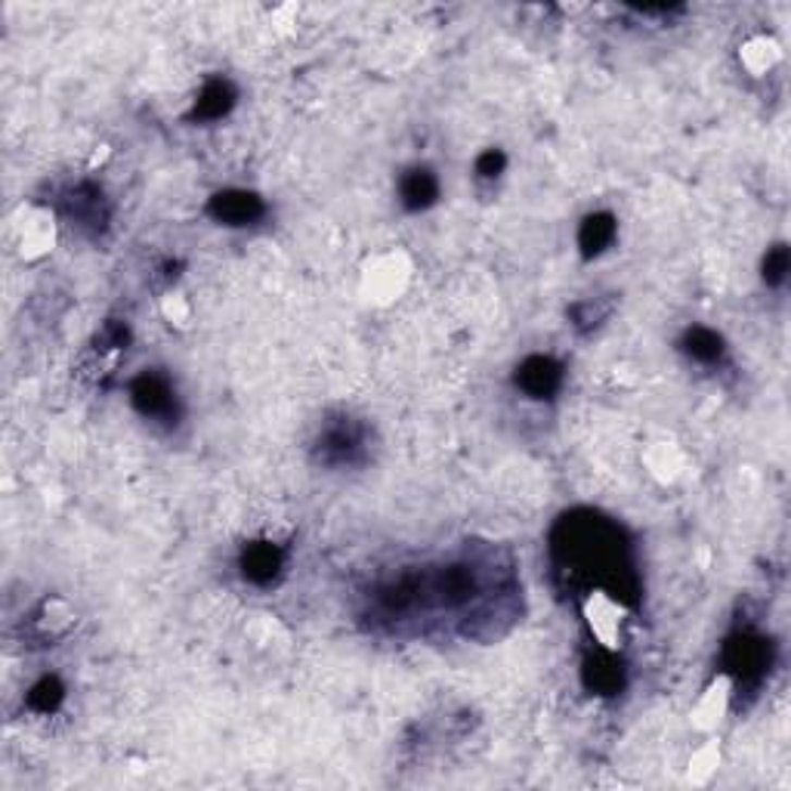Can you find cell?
<instances>
[{
  "label": "cell",
  "instance_id": "obj_11",
  "mask_svg": "<svg viewBox=\"0 0 791 791\" xmlns=\"http://www.w3.org/2000/svg\"><path fill=\"white\" fill-rule=\"evenodd\" d=\"M618 235V223L613 213H591V217H584L579 226V248H581V257H600V254L606 251L613 242H616Z\"/></svg>",
  "mask_w": 791,
  "mask_h": 791
},
{
  "label": "cell",
  "instance_id": "obj_1",
  "mask_svg": "<svg viewBox=\"0 0 791 791\" xmlns=\"http://www.w3.org/2000/svg\"><path fill=\"white\" fill-rule=\"evenodd\" d=\"M554 557L566 572L609 588L616 597H638V576L621 529L597 514H569L554 529Z\"/></svg>",
  "mask_w": 791,
  "mask_h": 791
},
{
  "label": "cell",
  "instance_id": "obj_5",
  "mask_svg": "<svg viewBox=\"0 0 791 791\" xmlns=\"http://www.w3.org/2000/svg\"><path fill=\"white\" fill-rule=\"evenodd\" d=\"M208 217L220 226H254L267 217V205L257 193L245 189H226V193L211 195L208 201Z\"/></svg>",
  "mask_w": 791,
  "mask_h": 791
},
{
  "label": "cell",
  "instance_id": "obj_2",
  "mask_svg": "<svg viewBox=\"0 0 791 791\" xmlns=\"http://www.w3.org/2000/svg\"><path fill=\"white\" fill-rule=\"evenodd\" d=\"M368 455V430L362 421L337 415L319 427L312 440V461L329 470H344L366 461Z\"/></svg>",
  "mask_w": 791,
  "mask_h": 791
},
{
  "label": "cell",
  "instance_id": "obj_4",
  "mask_svg": "<svg viewBox=\"0 0 791 791\" xmlns=\"http://www.w3.org/2000/svg\"><path fill=\"white\" fill-rule=\"evenodd\" d=\"M131 406L149 421H171L176 418V393L171 378L158 371H143L131 384Z\"/></svg>",
  "mask_w": 791,
  "mask_h": 791
},
{
  "label": "cell",
  "instance_id": "obj_14",
  "mask_svg": "<svg viewBox=\"0 0 791 791\" xmlns=\"http://www.w3.org/2000/svg\"><path fill=\"white\" fill-rule=\"evenodd\" d=\"M69 208H72V217H75L81 226H99V223H106L102 193L94 189V186H81V189L72 195Z\"/></svg>",
  "mask_w": 791,
  "mask_h": 791
},
{
  "label": "cell",
  "instance_id": "obj_7",
  "mask_svg": "<svg viewBox=\"0 0 791 791\" xmlns=\"http://www.w3.org/2000/svg\"><path fill=\"white\" fill-rule=\"evenodd\" d=\"M238 569H242L245 581H251L257 588H267L282 576L285 551L275 541H251V544H245V551L238 557Z\"/></svg>",
  "mask_w": 791,
  "mask_h": 791
},
{
  "label": "cell",
  "instance_id": "obj_9",
  "mask_svg": "<svg viewBox=\"0 0 791 791\" xmlns=\"http://www.w3.org/2000/svg\"><path fill=\"white\" fill-rule=\"evenodd\" d=\"M235 99H238V90L232 87L226 77H213L208 81L205 87H201V94L195 99L193 106V121H220V118H226L232 112V106H235Z\"/></svg>",
  "mask_w": 791,
  "mask_h": 791
},
{
  "label": "cell",
  "instance_id": "obj_3",
  "mask_svg": "<svg viewBox=\"0 0 791 791\" xmlns=\"http://www.w3.org/2000/svg\"><path fill=\"white\" fill-rule=\"evenodd\" d=\"M724 668L742 687H757L764 680V675H767V668H770V643L761 634L739 631L724 646Z\"/></svg>",
  "mask_w": 791,
  "mask_h": 791
},
{
  "label": "cell",
  "instance_id": "obj_12",
  "mask_svg": "<svg viewBox=\"0 0 791 791\" xmlns=\"http://www.w3.org/2000/svg\"><path fill=\"white\" fill-rule=\"evenodd\" d=\"M680 349L695 359V362H702V366H717L720 359H724V353H727V344H724V337L712 329H702V325H695L683 334V341H680Z\"/></svg>",
  "mask_w": 791,
  "mask_h": 791
},
{
  "label": "cell",
  "instance_id": "obj_16",
  "mask_svg": "<svg viewBox=\"0 0 791 791\" xmlns=\"http://www.w3.org/2000/svg\"><path fill=\"white\" fill-rule=\"evenodd\" d=\"M504 164H507V158H504L502 149H489L477 158V176L480 180H495V176H502Z\"/></svg>",
  "mask_w": 791,
  "mask_h": 791
},
{
  "label": "cell",
  "instance_id": "obj_10",
  "mask_svg": "<svg viewBox=\"0 0 791 791\" xmlns=\"http://www.w3.org/2000/svg\"><path fill=\"white\" fill-rule=\"evenodd\" d=\"M440 198V180L427 168H411L399 180V201L406 211H427Z\"/></svg>",
  "mask_w": 791,
  "mask_h": 791
},
{
  "label": "cell",
  "instance_id": "obj_6",
  "mask_svg": "<svg viewBox=\"0 0 791 791\" xmlns=\"http://www.w3.org/2000/svg\"><path fill=\"white\" fill-rule=\"evenodd\" d=\"M517 386L529 399H554L563 386V366L551 356H529L517 368Z\"/></svg>",
  "mask_w": 791,
  "mask_h": 791
},
{
  "label": "cell",
  "instance_id": "obj_13",
  "mask_svg": "<svg viewBox=\"0 0 791 791\" xmlns=\"http://www.w3.org/2000/svg\"><path fill=\"white\" fill-rule=\"evenodd\" d=\"M62 699H65L62 680L59 677H40L38 683L28 690V695H25V705L35 715H50V712H57L59 705H62Z\"/></svg>",
  "mask_w": 791,
  "mask_h": 791
},
{
  "label": "cell",
  "instance_id": "obj_8",
  "mask_svg": "<svg viewBox=\"0 0 791 791\" xmlns=\"http://www.w3.org/2000/svg\"><path fill=\"white\" fill-rule=\"evenodd\" d=\"M581 677H584V687L597 695H616L625 687V668L613 653H591L584 658Z\"/></svg>",
  "mask_w": 791,
  "mask_h": 791
},
{
  "label": "cell",
  "instance_id": "obj_15",
  "mask_svg": "<svg viewBox=\"0 0 791 791\" xmlns=\"http://www.w3.org/2000/svg\"><path fill=\"white\" fill-rule=\"evenodd\" d=\"M786 275H789V248L786 245H776L764 257V282L770 288H779L786 282Z\"/></svg>",
  "mask_w": 791,
  "mask_h": 791
}]
</instances>
